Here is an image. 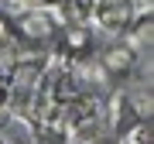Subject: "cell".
<instances>
[{
	"instance_id": "52a82bcc",
	"label": "cell",
	"mask_w": 154,
	"mask_h": 144,
	"mask_svg": "<svg viewBox=\"0 0 154 144\" xmlns=\"http://www.w3.org/2000/svg\"><path fill=\"white\" fill-rule=\"evenodd\" d=\"M89 144H123V141H120V137H93Z\"/></svg>"
},
{
	"instance_id": "8992f818",
	"label": "cell",
	"mask_w": 154,
	"mask_h": 144,
	"mask_svg": "<svg viewBox=\"0 0 154 144\" xmlns=\"http://www.w3.org/2000/svg\"><path fill=\"white\" fill-rule=\"evenodd\" d=\"M11 106V89H7V79H4V72H0V113Z\"/></svg>"
},
{
	"instance_id": "5b68a950",
	"label": "cell",
	"mask_w": 154,
	"mask_h": 144,
	"mask_svg": "<svg viewBox=\"0 0 154 144\" xmlns=\"http://www.w3.org/2000/svg\"><path fill=\"white\" fill-rule=\"evenodd\" d=\"M58 21L65 28H89L93 24V0H58Z\"/></svg>"
},
{
	"instance_id": "3957f363",
	"label": "cell",
	"mask_w": 154,
	"mask_h": 144,
	"mask_svg": "<svg viewBox=\"0 0 154 144\" xmlns=\"http://www.w3.org/2000/svg\"><path fill=\"white\" fill-rule=\"evenodd\" d=\"M14 31L28 41H48L55 38V17H51L45 7H28V11L14 14Z\"/></svg>"
},
{
	"instance_id": "6da1fadb",
	"label": "cell",
	"mask_w": 154,
	"mask_h": 144,
	"mask_svg": "<svg viewBox=\"0 0 154 144\" xmlns=\"http://www.w3.org/2000/svg\"><path fill=\"white\" fill-rule=\"evenodd\" d=\"M140 14V0H93V21L106 34H127Z\"/></svg>"
},
{
	"instance_id": "277c9868",
	"label": "cell",
	"mask_w": 154,
	"mask_h": 144,
	"mask_svg": "<svg viewBox=\"0 0 154 144\" xmlns=\"http://www.w3.org/2000/svg\"><path fill=\"white\" fill-rule=\"evenodd\" d=\"M96 65L103 69V76L106 79H127L134 72V65H137V55H134V48L127 41H113V45H106L103 52L96 55Z\"/></svg>"
},
{
	"instance_id": "7a4b0ae2",
	"label": "cell",
	"mask_w": 154,
	"mask_h": 144,
	"mask_svg": "<svg viewBox=\"0 0 154 144\" xmlns=\"http://www.w3.org/2000/svg\"><path fill=\"white\" fill-rule=\"evenodd\" d=\"M93 52H96V41L89 28H69L58 34V58H65L62 65L75 69V65H86V62H93Z\"/></svg>"
}]
</instances>
